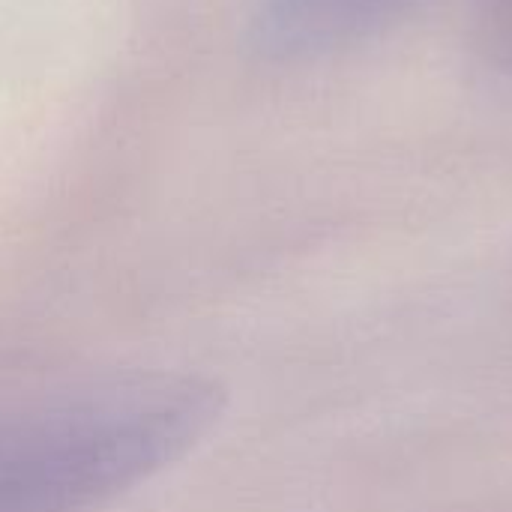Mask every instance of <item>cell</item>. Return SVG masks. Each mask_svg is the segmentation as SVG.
Returning <instances> with one entry per match:
<instances>
[{
	"mask_svg": "<svg viewBox=\"0 0 512 512\" xmlns=\"http://www.w3.org/2000/svg\"><path fill=\"white\" fill-rule=\"evenodd\" d=\"M198 378H135L0 420V512H87L180 459L213 423Z\"/></svg>",
	"mask_w": 512,
	"mask_h": 512,
	"instance_id": "cell-1",
	"label": "cell"
},
{
	"mask_svg": "<svg viewBox=\"0 0 512 512\" xmlns=\"http://www.w3.org/2000/svg\"><path fill=\"white\" fill-rule=\"evenodd\" d=\"M417 0H261L255 39L273 57H312L393 24Z\"/></svg>",
	"mask_w": 512,
	"mask_h": 512,
	"instance_id": "cell-2",
	"label": "cell"
}]
</instances>
